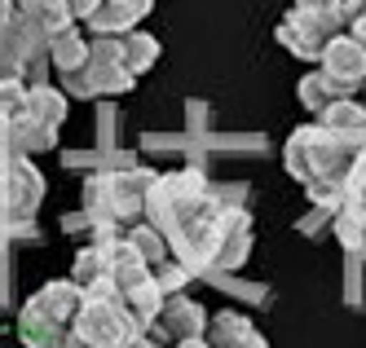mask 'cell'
I'll use <instances>...</instances> for the list:
<instances>
[{
  "instance_id": "6da1fadb",
  "label": "cell",
  "mask_w": 366,
  "mask_h": 348,
  "mask_svg": "<svg viewBox=\"0 0 366 348\" xmlns=\"http://www.w3.org/2000/svg\"><path fill=\"white\" fill-rule=\"evenodd\" d=\"M80 300H84V291L71 278H54L49 287H40L18 313V339L27 348H58L71 335Z\"/></svg>"
},
{
  "instance_id": "7a4b0ae2",
  "label": "cell",
  "mask_w": 366,
  "mask_h": 348,
  "mask_svg": "<svg viewBox=\"0 0 366 348\" xmlns=\"http://www.w3.org/2000/svg\"><path fill=\"white\" fill-rule=\"evenodd\" d=\"M340 31H345V0H296L278 22V44L300 62H318Z\"/></svg>"
},
{
  "instance_id": "3957f363",
  "label": "cell",
  "mask_w": 366,
  "mask_h": 348,
  "mask_svg": "<svg viewBox=\"0 0 366 348\" xmlns=\"http://www.w3.org/2000/svg\"><path fill=\"white\" fill-rule=\"evenodd\" d=\"M71 335L84 348H128L133 339L146 335V327L128 313V304L115 296V291H89L80 300V309H75Z\"/></svg>"
},
{
  "instance_id": "277c9868",
  "label": "cell",
  "mask_w": 366,
  "mask_h": 348,
  "mask_svg": "<svg viewBox=\"0 0 366 348\" xmlns=\"http://www.w3.org/2000/svg\"><path fill=\"white\" fill-rule=\"evenodd\" d=\"M62 84L75 97H119L137 84V75L124 66V53H119V36H93L89 40V58L62 71Z\"/></svg>"
},
{
  "instance_id": "5b68a950",
  "label": "cell",
  "mask_w": 366,
  "mask_h": 348,
  "mask_svg": "<svg viewBox=\"0 0 366 348\" xmlns=\"http://www.w3.org/2000/svg\"><path fill=\"white\" fill-rule=\"evenodd\" d=\"M62 119H66V97L49 84H27V106H22V115L14 119V150L18 154L54 150Z\"/></svg>"
},
{
  "instance_id": "8992f818",
  "label": "cell",
  "mask_w": 366,
  "mask_h": 348,
  "mask_svg": "<svg viewBox=\"0 0 366 348\" xmlns=\"http://www.w3.org/2000/svg\"><path fill=\"white\" fill-rule=\"evenodd\" d=\"M318 62H322L318 71H322L345 97H353V93L366 84V44H357L349 31H340V36L322 49V58H318Z\"/></svg>"
},
{
  "instance_id": "52a82bcc",
  "label": "cell",
  "mask_w": 366,
  "mask_h": 348,
  "mask_svg": "<svg viewBox=\"0 0 366 348\" xmlns=\"http://www.w3.org/2000/svg\"><path fill=\"white\" fill-rule=\"evenodd\" d=\"M207 331V309L194 304L190 296H164L159 313H154V322H150V335L154 339H164V344H181V339H203Z\"/></svg>"
},
{
  "instance_id": "ba28073f",
  "label": "cell",
  "mask_w": 366,
  "mask_h": 348,
  "mask_svg": "<svg viewBox=\"0 0 366 348\" xmlns=\"http://www.w3.org/2000/svg\"><path fill=\"white\" fill-rule=\"evenodd\" d=\"M154 9V0H102V5L84 18L89 36H128L137 31V22Z\"/></svg>"
},
{
  "instance_id": "9c48e42d",
  "label": "cell",
  "mask_w": 366,
  "mask_h": 348,
  "mask_svg": "<svg viewBox=\"0 0 366 348\" xmlns=\"http://www.w3.org/2000/svg\"><path fill=\"white\" fill-rule=\"evenodd\" d=\"M203 339H207V348H269L265 335L252 327V317L234 313V309H225V313H207V331H203Z\"/></svg>"
},
{
  "instance_id": "30bf717a",
  "label": "cell",
  "mask_w": 366,
  "mask_h": 348,
  "mask_svg": "<svg viewBox=\"0 0 366 348\" xmlns=\"http://www.w3.org/2000/svg\"><path fill=\"white\" fill-rule=\"evenodd\" d=\"M14 14H22L27 22H36L40 31L58 36L66 26H75V14H71V0H14Z\"/></svg>"
},
{
  "instance_id": "8fae6325",
  "label": "cell",
  "mask_w": 366,
  "mask_h": 348,
  "mask_svg": "<svg viewBox=\"0 0 366 348\" xmlns=\"http://www.w3.org/2000/svg\"><path fill=\"white\" fill-rule=\"evenodd\" d=\"M84 58H89V40L80 26H66V31L49 36V66L54 71H75Z\"/></svg>"
},
{
  "instance_id": "7c38bea8",
  "label": "cell",
  "mask_w": 366,
  "mask_h": 348,
  "mask_svg": "<svg viewBox=\"0 0 366 348\" xmlns=\"http://www.w3.org/2000/svg\"><path fill=\"white\" fill-rule=\"evenodd\" d=\"M119 53H124V66L133 75H142L159 62V40L146 36V31H128V36H119Z\"/></svg>"
},
{
  "instance_id": "4fadbf2b",
  "label": "cell",
  "mask_w": 366,
  "mask_h": 348,
  "mask_svg": "<svg viewBox=\"0 0 366 348\" xmlns=\"http://www.w3.org/2000/svg\"><path fill=\"white\" fill-rule=\"evenodd\" d=\"M340 97H345V93H340V89L331 84V79H327L322 71H309V75L300 79V101L309 106L313 115H322L327 106H331V101H340Z\"/></svg>"
},
{
  "instance_id": "5bb4252c",
  "label": "cell",
  "mask_w": 366,
  "mask_h": 348,
  "mask_svg": "<svg viewBox=\"0 0 366 348\" xmlns=\"http://www.w3.org/2000/svg\"><path fill=\"white\" fill-rule=\"evenodd\" d=\"M366 22V0H345V26H362Z\"/></svg>"
},
{
  "instance_id": "9a60e30c",
  "label": "cell",
  "mask_w": 366,
  "mask_h": 348,
  "mask_svg": "<svg viewBox=\"0 0 366 348\" xmlns=\"http://www.w3.org/2000/svg\"><path fill=\"white\" fill-rule=\"evenodd\" d=\"M97 5H102V0H71V14H75V18L84 22V18H89V14H93Z\"/></svg>"
},
{
  "instance_id": "2e32d148",
  "label": "cell",
  "mask_w": 366,
  "mask_h": 348,
  "mask_svg": "<svg viewBox=\"0 0 366 348\" xmlns=\"http://www.w3.org/2000/svg\"><path fill=\"white\" fill-rule=\"evenodd\" d=\"M128 348H168V344H164V339H154V335L146 331L142 339H133V344H128Z\"/></svg>"
},
{
  "instance_id": "e0dca14e",
  "label": "cell",
  "mask_w": 366,
  "mask_h": 348,
  "mask_svg": "<svg viewBox=\"0 0 366 348\" xmlns=\"http://www.w3.org/2000/svg\"><path fill=\"white\" fill-rule=\"evenodd\" d=\"M9 18H14V0H0V31H5Z\"/></svg>"
},
{
  "instance_id": "ac0fdd59",
  "label": "cell",
  "mask_w": 366,
  "mask_h": 348,
  "mask_svg": "<svg viewBox=\"0 0 366 348\" xmlns=\"http://www.w3.org/2000/svg\"><path fill=\"white\" fill-rule=\"evenodd\" d=\"M172 348H207V339H181V344H172Z\"/></svg>"
},
{
  "instance_id": "d6986e66",
  "label": "cell",
  "mask_w": 366,
  "mask_h": 348,
  "mask_svg": "<svg viewBox=\"0 0 366 348\" xmlns=\"http://www.w3.org/2000/svg\"><path fill=\"white\" fill-rule=\"evenodd\" d=\"M58 348H84V344H80V339H75V335H66V339H62Z\"/></svg>"
},
{
  "instance_id": "ffe728a7",
  "label": "cell",
  "mask_w": 366,
  "mask_h": 348,
  "mask_svg": "<svg viewBox=\"0 0 366 348\" xmlns=\"http://www.w3.org/2000/svg\"><path fill=\"white\" fill-rule=\"evenodd\" d=\"M362 89H366V84H362Z\"/></svg>"
}]
</instances>
